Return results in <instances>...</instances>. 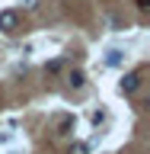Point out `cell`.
<instances>
[{"label": "cell", "mask_w": 150, "mask_h": 154, "mask_svg": "<svg viewBox=\"0 0 150 154\" xmlns=\"http://www.w3.org/2000/svg\"><path fill=\"white\" fill-rule=\"evenodd\" d=\"M16 26H19V16L13 13V10H3V13H0V32L13 35V32H16Z\"/></svg>", "instance_id": "cell-1"}, {"label": "cell", "mask_w": 150, "mask_h": 154, "mask_svg": "<svg viewBox=\"0 0 150 154\" xmlns=\"http://www.w3.org/2000/svg\"><path fill=\"white\" fill-rule=\"evenodd\" d=\"M141 80H144V71H131V74H125V80H122V93H134V90L141 87Z\"/></svg>", "instance_id": "cell-2"}, {"label": "cell", "mask_w": 150, "mask_h": 154, "mask_svg": "<svg viewBox=\"0 0 150 154\" xmlns=\"http://www.w3.org/2000/svg\"><path fill=\"white\" fill-rule=\"evenodd\" d=\"M74 125H77L74 116H61V122H57V135H70V132H74Z\"/></svg>", "instance_id": "cell-3"}, {"label": "cell", "mask_w": 150, "mask_h": 154, "mask_svg": "<svg viewBox=\"0 0 150 154\" xmlns=\"http://www.w3.org/2000/svg\"><path fill=\"white\" fill-rule=\"evenodd\" d=\"M67 84L74 87V90H77V87H83V84H86V77H83V71H70V74H67Z\"/></svg>", "instance_id": "cell-4"}, {"label": "cell", "mask_w": 150, "mask_h": 154, "mask_svg": "<svg viewBox=\"0 0 150 154\" xmlns=\"http://www.w3.org/2000/svg\"><path fill=\"white\" fill-rule=\"evenodd\" d=\"M67 154H90V148H86L83 141H74L70 148H67Z\"/></svg>", "instance_id": "cell-5"}, {"label": "cell", "mask_w": 150, "mask_h": 154, "mask_svg": "<svg viewBox=\"0 0 150 154\" xmlns=\"http://www.w3.org/2000/svg\"><path fill=\"white\" fill-rule=\"evenodd\" d=\"M118 61H122V51H115V48H112V51H109V55H105V64H118Z\"/></svg>", "instance_id": "cell-6"}, {"label": "cell", "mask_w": 150, "mask_h": 154, "mask_svg": "<svg viewBox=\"0 0 150 154\" xmlns=\"http://www.w3.org/2000/svg\"><path fill=\"white\" fill-rule=\"evenodd\" d=\"M134 7L141 10V13H147V10H150V0H134Z\"/></svg>", "instance_id": "cell-7"}, {"label": "cell", "mask_w": 150, "mask_h": 154, "mask_svg": "<svg viewBox=\"0 0 150 154\" xmlns=\"http://www.w3.org/2000/svg\"><path fill=\"white\" fill-rule=\"evenodd\" d=\"M26 7H29V10H35V7H38V0H26Z\"/></svg>", "instance_id": "cell-8"}]
</instances>
